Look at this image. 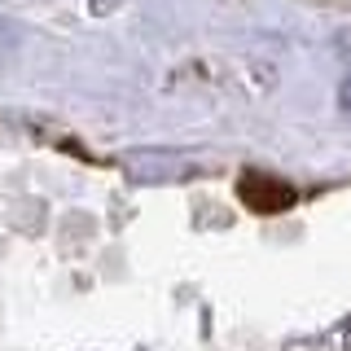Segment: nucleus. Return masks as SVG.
I'll list each match as a JSON object with an SVG mask.
<instances>
[{"label": "nucleus", "mask_w": 351, "mask_h": 351, "mask_svg": "<svg viewBox=\"0 0 351 351\" xmlns=\"http://www.w3.org/2000/svg\"><path fill=\"white\" fill-rule=\"evenodd\" d=\"M237 193H241V202H246L250 211H259V215L290 211L294 197H299L285 180H277V176H263V171H246V176H241V184H237Z\"/></svg>", "instance_id": "f257e3e1"}, {"label": "nucleus", "mask_w": 351, "mask_h": 351, "mask_svg": "<svg viewBox=\"0 0 351 351\" xmlns=\"http://www.w3.org/2000/svg\"><path fill=\"white\" fill-rule=\"evenodd\" d=\"M338 101H343V110H351V80L343 84V93H338Z\"/></svg>", "instance_id": "f03ea898"}]
</instances>
